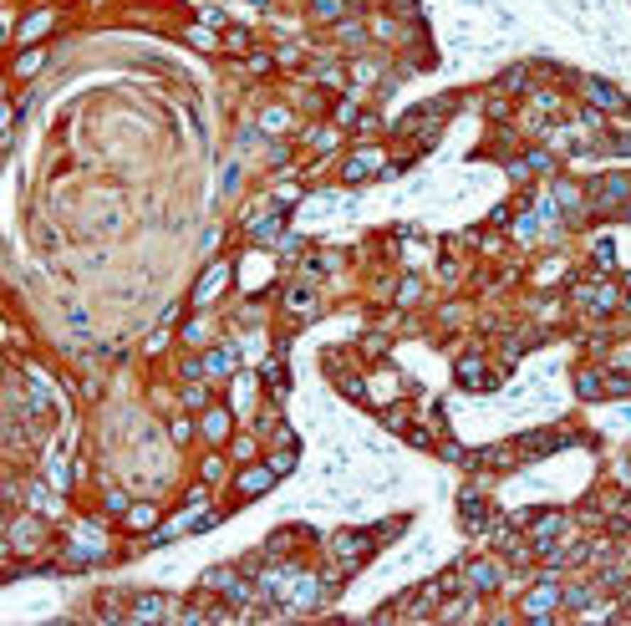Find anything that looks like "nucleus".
Segmentation results:
<instances>
[{"label": "nucleus", "instance_id": "1", "mask_svg": "<svg viewBox=\"0 0 631 626\" xmlns=\"http://www.w3.org/2000/svg\"><path fill=\"white\" fill-rule=\"evenodd\" d=\"M336 555H341V566H357V560L367 555V535H336V545H331Z\"/></svg>", "mask_w": 631, "mask_h": 626}, {"label": "nucleus", "instance_id": "8", "mask_svg": "<svg viewBox=\"0 0 631 626\" xmlns=\"http://www.w3.org/2000/svg\"><path fill=\"white\" fill-rule=\"evenodd\" d=\"M586 92H590V102L595 107H616L621 97H616V87H606V82H586Z\"/></svg>", "mask_w": 631, "mask_h": 626}, {"label": "nucleus", "instance_id": "21", "mask_svg": "<svg viewBox=\"0 0 631 626\" xmlns=\"http://www.w3.org/2000/svg\"><path fill=\"white\" fill-rule=\"evenodd\" d=\"M581 397H601V377H595V372L581 377Z\"/></svg>", "mask_w": 631, "mask_h": 626}, {"label": "nucleus", "instance_id": "25", "mask_svg": "<svg viewBox=\"0 0 631 626\" xmlns=\"http://www.w3.org/2000/svg\"><path fill=\"white\" fill-rule=\"evenodd\" d=\"M565 601H571V606H590V590H586V585H576V590H571Z\"/></svg>", "mask_w": 631, "mask_h": 626}, {"label": "nucleus", "instance_id": "7", "mask_svg": "<svg viewBox=\"0 0 631 626\" xmlns=\"http://www.w3.org/2000/svg\"><path fill=\"white\" fill-rule=\"evenodd\" d=\"M158 616H168V601H163V596H143V601L133 606V621H158Z\"/></svg>", "mask_w": 631, "mask_h": 626}, {"label": "nucleus", "instance_id": "3", "mask_svg": "<svg viewBox=\"0 0 631 626\" xmlns=\"http://www.w3.org/2000/svg\"><path fill=\"white\" fill-rule=\"evenodd\" d=\"M468 585H473V590H494V585H499V566H489V560H473V566H468Z\"/></svg>", "mask_w": 631, "mask_h": 626}, {"label": "nucleus", "instance_id": "11", "mask_svg": "<svg viewBox=\"0 0 631 626\" xmlns=\"http://www.w3.org/2000/svg\"><path fill=\"white\" fill-rule=\"evenodd\" d=\"M31 540H36V524H31V519H16V524H11V545H16V550H26Z\"/></svg>", "mask_w": 631, "mask_h": 626}, {"label": "nucleus", "instance_id": "19", "mask_svg": "<svg viewBox=\"0 0 631 626\" xmlns=\"http://www.w3.org/2000/svg\"><path fill=\"white\" fill-rule=\"evenodd\" d=\"M458 377H463L468 387H479V357H463V362H458Z\"/></svg>", "mask_w": 631, "mask_h": 626}, {"label": "nucleus", "instance_id": "13", "mask_svg": "<svg viewBox=\"0 0 631 626\" xmlns=\"http://www.w3.org/2000/svg\"><path fill=\"white\" fill-rule=\"evenodd\" d=\"M153 519H158V509H153V504H133V509H128V524H133V529H148Z\"/></svg>", "mask_w": 631, "mask_h": 626}, {"label": "nucleus", "instance_id": "12", "mask_svg": "<svg viewBox=\"0 0 631 626\" xmlns=\"http://www.w3.org/2000/svg\"><path fill=\"white\" fill-rule=\"evenodd\" d=\"M234 581H239V576H234L230 566H219V571H209V576H204V585H209V590H230Z\"/></svg>", "mask_w": 631, "mask_h": 626}, {"label": "nucleus", "instance_id": "17", "mask_svg": "<svg viewBox=\"0 0 631 626\" xmlns=\"http://www.w3.org/2000/svg\"><path fill=\"white\" fill-rule=\"evenodd\" d=\"M316 16H321V21H341L346 16V0H316Z\"/></svg>", "mask_w": 631, "mask_h": 626}, {"label": "nucleus", "instance_id": "2", "mask_svg": "<svg viewBox=\"0 0 631 626\" xmlns=\"http://www.w3.org/2000/svg\"><path fill=\"white\" fill-rule=\"evenodd\" d=\"M275 484V468L265 463V468H249V474H239V494H265Z\"/></svg>", "mask_w": 631, "mask_h": 626}, {"label": "nucleus", "instance_id": "14", "mask_svg": "<svg viewBox=\"0 0 631 626\" xmlns=\"http://www.w3.org/2000/svg\"><path fill=\"white\" fill-rule=\"evenodd\" d=\"M377 168V153H362V158H352V163H346V178H367Z\"/></svg>", "mask_w": 631, "mask_h": 626}, {"label": "nucleus", "instance_id": "6", "mask_svg": "<svg viewBox=\"0 0 631 626\" xmlns=\"http://www.w3.org/2000/svg\"><path fill=\"white\" fill-rule=\"evenodd\" d=\"M321 601V581L316 576H296V596H291V606H316Z\"/></svg>", "mask_w": 631, "mask_h": 626}, {"label": "nucleus", "instance_id": "16", "mask_svg": "<svg viewBox=\"0 0 631 626\" xmlns=\"http://www.w3.org/2000/svg\"><path fill=\"white\" fill-rule=\"evenodd\" d=\"M581 296L590 301V311H611V306H616V291H611V286H606V291H581Z\"/></svg>", "mask_w": 631, "mask_h": 626}, {"label": "nucleus", "instance_id": "9", "mask_svg": "<svg viewBox=\"0 0 631 626\" xmlns=\"http://www.w3.org/2000/svg\"><path fill=\"white\" fill-rule=\"evenodd\" d=\"M286 306L296 311V316H311V306H316V296H311V286H296V291L286 296Z\"/></svg>", "mask_w": 631, "mask_h": 626}, {"label": "nucleus", "instance_id": "4", "mask_svg": "<svg viewBox=\"0 0 631 626\" xmlns=\"http://www.w3.org/2000/svg\"><path fill=\"white\" fill-rule=\"evenodd\" d=\"M565 529V514H545L540 524H534V550H550V540Z\"/></svg>", "mask_w": 631, "mask_h": 626}, {"label": "nucleus", "instance_id": "20", "mask_svg": "<svg viewBox=\"0 0 631 626\" xmlns=\"http://www.w3.org/2000/svg\"><path fill=\"white\" fill-rule=\"evenodd\" d=\"M31 509H46V514L56 509V504H51V494H46L41 484H31Z\"/></svg>", "mask_w": 631, "mask_h": 626}, {"label": "nucleus", "instance_id": "18", "mask_svg": "<svg viewBox=\"0 0 631 626\" xmlns=\"http://www.w3.org/2000/svg\"><path fill=\"white\" fill-rule=\"evenodd\" d=\"M46 26H51V16H31V21L21 26V41H36V36H41Z\"/></svg>", "mask_w": 631, "mask_h": 626}, {"label": "nucleus", "instance_id": "23", "mask_svg": "<svg viewBox=\"0 0 631 626\" xmlns=\"http://www.w3.org/2000/svg\"><path fill=\"white\" fill-rule=\"evenodd\" d=\"M36 67H41V51H31V56H21V67H16V72H21V77H31Z\"/></svg>", "mask_w": 631, "mask_h": 626}, {"label": "nucleus", "instance_id": "10", "mask_svg": "<svg viewBox=\"0 0 631 626\" xmlns=\"http://www.w3.org/2000/svg\"><path fill=\"white\" fill-rule=\"evenodd\" d=\"M550 606H555V585H540V590L529 596V616H545Z\"/></svg>", "mask_w": 631, "mask_h": 626}, {"label": "nucleus", "instance_id": "22", "mask_svg": "<svg viewBox=\"0 0 631 626\" xmlns=\"http://www.w3.org/2000/svg\"><path fill=\"white\" fill-rule=\"evenodd\" d=\"M204 367H209V372H230V367H234V357H230V352H214Z\"/></svg>", "mask_w": 631, "mask_h": 626}, {"label": "nucleus", "instance_id": "5", "mask_svg": "<svg viewBox=\"0 0 631 626\" xmlns=\"http://www.w3.org/2000/svg\"><path fill=\"white\" fill-rule=\"evenodd\" d=\"M225 280H230V270H225V265H214V270H209V275L199 280V291H194V301H199V306H204V301H214V296H219V286H225Z\"/></svg>", "mask_w": 631, "mask_h": 626}, {"label": "nucleus", "instance_id": "15", "mask_svg": "<svg viewBox=\"0 0 631 626\" xmlns=\"http://www.w3.org/2000/svg\"><path fill=\"white\" fill-rule=\"evenodd\" d=\"M204 433H209V438H225V433H230V413H219V408H214V413L204 418Z\"/></svg>", "mask_w": 631, "mask_h": 626}, {"label": "nucleus", "instance_id": "24", "mask_svg": "<svg viewBox=\"0 0 631 626\" xmlns=\"http://www.w3.org/2000/svg\"><path fill=\"white\" fill-rule=\"evenodd\" d=\"M265 128H270V133H280V128H286V112L270 107V112H265Z\"/></svg>", "mask_w": 631, "mask_h": 626}]
</instances>
